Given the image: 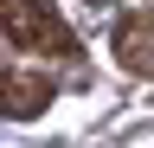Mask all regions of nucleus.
I'll return each instance as SVG.
<instances>
[{
    "label": "nucleus",
    "mask_w": 154,
    "mask_h": 148,
    "mask_svg": "<svg viewBox=\"0 0 154 148\" xmlns=\"http://www.w3.org/2000/svg\"><path fill=\"white\" fill-rule=\"evenodd\" d=\"M109 52H116V65H122V71L154 77V13H128V20H116Z\"/></svg>",
    "instance_id": "2"
},
{
    "label": "nucleus",
    "mask_w": 154,
    "mask_h": 148,
    "mask_svg": "<svg viewBox=\"0 0 154 148\" xmlns=\"http://www.w3.org/2000/svg\"><path fill=\"white\" fill-rule=\"evenodd\" d=\"M51 77H38V71H19V65H7L0 71V109H7L13 122H26V116H45V103H51Z\"/></svg>",
    "instance_id": "3"
},
{
    "label": "nucleus",
    "mask_w": 154,
    "mask_h": 148,
    "mask_svg": "<svg viewBox=\"0 0 154 148\" xmlns=\"http://www.w3.org/2000/svg\"><path fill=\"white\" fill-rule=\"evenodd\" d=\"M0 32H7V45L26 52V58L84 65V39L64 26V13H58L51 0H0Z\"/></svg>",
    "instance_id": "1"
}]
</instances>
